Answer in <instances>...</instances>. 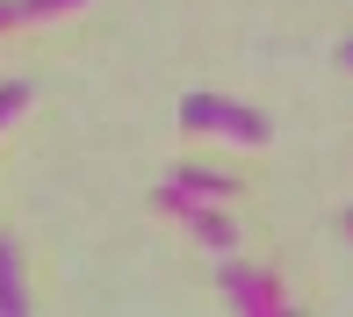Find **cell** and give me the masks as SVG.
<instances>
[{"instance_id":"1","label":"cell","mask_w":353,"mask_h":317,"mask_svg":"<svg viewBox=\"0 0 353 317\" xmlns=\"http://www.w3.org/2000/svg\"><path fill=\"white\" fill-rule=\"evenodd\" d=\"M181 123L188 130H210V137H231V145H267L274 123L245 101H223V94H181Z\"/></svg>"},{"instance_id":"2","label":"cell","mask_w":353,"mask_h":317,"mask_svg":"<svg viewBox=\"0 0 353 317\" xmlns=\"http://www.w3.org/2000/svg\"><path fill=\"white\" fill-rule=\"evenodd\" d=\"M159 209H173V216H181V224L195 231L210 252H231V245H238L231 216H223V209H210V195H195V187H181V181H166V187H159Z\"/></svg>"},{"instance_id":"3","label":"cell","mask_w":353,"mask_h":317,"mask_svg":"<svg viewBox=\"0 0 353 317\" xmlns=\"http://www.w3.org/2000/svg\"><path fill=\"white\" fill-rule=\"evenodd\" d=\"M223 303L245 310V317H281L288 310V289L274 274H260V267H238L231 252H223Z\"/></svg>"},{"instance_id":"4","label":"cell","mask_w":353,"mask_h":317,"mask_svg":"<svg viewBox=\"0 0 353 317\" xmlns=\"http://www.w3.org/2000/svg\"><path fill=\"white\" fill-rule=\"evenodd\" d=\"M29 310V289H22V252H14V238L0 231V317H22Z\"/></svg>"},{"instance_id":"5","label":"cell","mask_w":353,"mask_h":317,"mask_svg":"<svg viewBox=\"0 0 353 317\" xmlns=\"http://www.w3.org/2000/svg\"><path fill=\"white\" fill-rule=\"evenodd\" d=\"M58 8H79V0H0V29H14V22H43V14H58Z\"/></svg>"},{"instance_id":"6","label":"cell","mask_w":353,"mask_h":317,"mask_svg":"<svg viewBox=\"0 0 353 317\" xmlns=\"http://www.w3.org/2000/svg\"><path fill=\"white\" fill-rule=\"evenodd\" d=\"M173 181L195 187V195H223V187H231V173H216V166H173Z\"/></svg>"},{"instance_id":"7","label":"cell","mask_w":353,"mask_h":317,"mask_svg":"<svg viewBox=\"0 0 353 317\" xmlns=\"http://www.w3.org/2000/svg\"><path fill=\"white\" fill-rule=\"evenodd\" d=\"M22 101H29V79H0V123H8Z\"/></svg>"},{"instance_id":"8","label":"cell","mask_w":353,"mask_h":317,"mask_svg":"<svg viewBox=\"0 0 353 317\" xmlns=\"http://www.w3.org/2000/svg\"><path fill=\"white\" fill-rule=\"evenodd\" d=\"M339 65H353V37H346V43H339Z\"/></svg>"},{"instance_id":"9","label":"cell","mask_w":353,"mask_h":317,"mask_svg":"<svg viewBox=\"0 0 353 317\" xmlns=\"http://www.w3.org/2000/svg\"><path fill=\"white\" fill-rule=\"evenodd\" d=\"M346 231H353V209H346Z\"/></svg>"}]
</instances>
